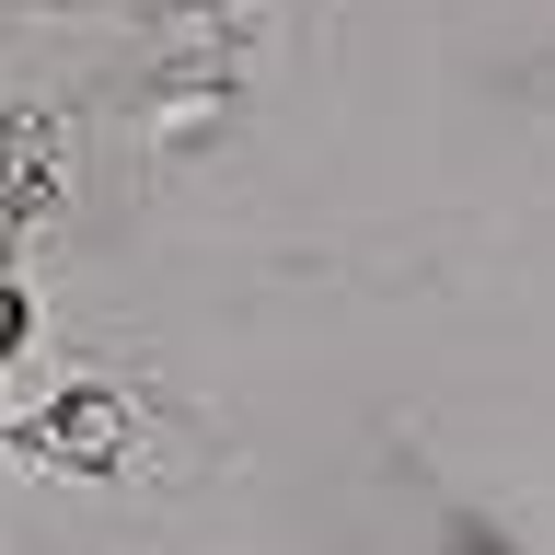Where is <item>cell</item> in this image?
Instances as JSON below:
<instances>
[{
    "mask_svg": "<svg viewBox=\"0 0 555 555\" xmlns=\"http://www.w3.org/2000/svg\"><path fill=\"white\" fill-rule=\"evenodd\" d=\"M0 347H24V289H0Z\"/></svg>",
    "mask_w": 555,
    "mask_h": 555,
    "instance_id": "cell-1",
    "label": "cell"
}]
</instances>
